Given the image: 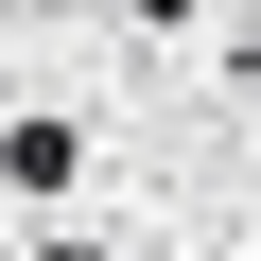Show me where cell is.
<instances>
[{"label":"cell","mask_w":261,"mask_h":261,"mask_svg":"<svg viewBox=\"0 0 261 261\" xmlns=\"http://www.w3.org/2000/svg\"><path fill=\"white\" fill-rule=\"evenodd\" d=\"M70 174H87L70 122H18V140H0V192H70Z\"/></svg>","instance_id":"obj_1"}]
</instances>
